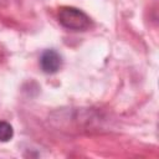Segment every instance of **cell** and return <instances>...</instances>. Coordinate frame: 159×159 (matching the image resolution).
<instances>
[{
	"mask_svg": "<svg viewBox=\"0 0 159 159\" xmlns=\"http://www.w3.org/2000/svg\"><path fill=\"white\" fill-rule=\"evenodd\" d=\"M57 19H58V22L68 30L82 31V30L88 29L91 25L89 17L82 10L73 7V6L61 7L58 10Z\"/></svg>",
	"mask_w": 159,
	"mask_h": 159,
	"instance_id": "6da1fadb",
	"label": "cell"
},
{
	"mask_svg": "<svg viewBox=\"0 0 159 159\" xmlns=\"http://www.w3.org/2000/svg\"><path fill=\"white\" fill-rule=\"evenodd\" d=\"M62 63L61 56L55 50H46L42 52L40 57V65L43 72L46 73H55L60 70Z\"/></svg>",
	"mask_w": 159,
	"mask_h": 159,
	"instance_id": "7a4b0ae2",
	"label": "cell"
},
{
	"mask_svg": "<svg viewBox=\"0 0 159 159\" xmlns=\"http://www.w3.org/2000/svg\"><path fill=\"white\" fill-rule=\"evenodd\" d=\"M14 135L12 127L4 120H0V142H9Z\"/></svg>",
	"mask_w": 159,
	"mask_h": 159,
	"instance_id": "3957f363",
	"label": "cell"
}]
</instances>
